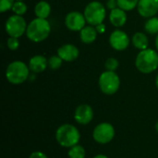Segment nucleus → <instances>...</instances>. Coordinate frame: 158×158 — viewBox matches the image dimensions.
<instances>
[{
	"label": "nucleus",
	"mask_w": 158,
	"mask_h": 158,
	"mask_svg": "<svg viewBox=\"0 0 158 158\" xmlns=\"http://www.w3.org/2000/svg\"><path fill=\"white\" fill-rule=\"evenodd\" d=\"M56 140L60 146L70 148L79 144L81 141V132L72 124H63L59 126L56 131Z\"/></svg>",
	"instance_id": "nucleus-1"
},
{
	"label": "nucleus",
	"mask_w": 158,
	"mask_h": 158,
	"mask_svg": "<svg viewBox=\"0 0 158 158\" xmlns=\"http://www.w3.org/2000/svg\"><path fill=\"white\" fill-rule=\"evenodd\" d=\"M51 26L46 19L36 18L28 25L26 34L31 41L39 43L45 40L49 36Z\"/></svg>",
	"instance_id": "nucleus-2"
},
{
	"label": "nucleus",
	"mask_w": 158,
	"mask_h": 158,
	"mask_svg": "<svg viewBox=\"0 0 158 158\" xmlns=\"http://www.w3.org/2000/svg\"><path fill=\"white\" fill-rule=\"evenodd\" d=\"M135 65L139 71L145 74L151 73L158 68V54L149 48L142 50L136 57Z\"/></svg>",
	"instance_id": "nucleus-3"
},
{
	"label": "nucleus",
	"mask_w": 158,
	"mask_h": 158,
	"mask_svg": "<svg viewBox=\"0 0 158 158\" xmlns=\"http://www.w3.org/2000/svg\"><path fill=\"white\" fill-rule=\"evenodd\" d=\"M29 67L21 61H15L8 65L6 78L12 84H20L29 78Z\"/></svg>",
	"instance_id": "nucleus-4"
},
{
	"label": "nucleus",
	"mask_w": 158,
	"mask_h": 158,
	"mask_svg": "<svg viewBox=\"0 0 158 158\" xmlns=\"http://www.w3.org/2000/svg\"><path fill=\"white\" fill-rule=\"evenodd\" d=\"M120 86V80L115 71H105L99 78V87L105 94H114Z\"/></svg>",
	"instance_id": "nucleus-5"
},
{
	"label": "nucleus",
	"mask_w": 158,
	"mask_h": 158,
	"mask_svg": "<svg viewBox=\"0 0 158 158\" xmlns=\"http://www.w3.org/2000/svg\"><path fill=\"white\" fill-rule=\"evenodd\" d=\"M83 15L89 24L96 26L104 21L106 18V9L100 2L94 1L86 6Z\"/></svg>",
	"instance_id": "nucleus-6"
},
{
	"label": "nucleus",
	"mask_w": 158,
	"mask_h": 158,
	"mask_svg": "<svg viewBox=\"0 0 158 158\" xmlns=\"http://www.w3.org/2000/svg\"><path fill=\"white\" fill-rule=\"evenodd\" d=\"M116 131L112 124L108 122H101L94 129L93 139L99 144H107L115 137Z\"/></svg>",
	"instance_id": "nucleus-7"
},
{
	"label": "nucleus",
	"mask_w": 158,
	"mask_h": 158,
	"mask_svg": "<svg viewBox=\"0 0 158 158\" xmlns=\"http://www.w3.org/2000/svg\"><path fill=\"white\" fill-rule=\"evenodd\" d=\"M27 24L22 16L13 15L6 22V31L10 37H20L27 30Z\"/></svg>",
	"instance_id": "nucleus-8"
},
{
	"label": "nucleus",
	"mask_w": 158,
	"mask_h": 158,
	"mask_svg": "<svg viewBox=\"0 0 158 158\" xmlns=\"http://www.w3.org/2000/svg\"><path fill=\"white\" fill-rule=\"evenodd\" d=\"M85 22H86V19L84 15L77 11L69 13L65 19L67 28L70 31H81L85 27Z\"/></svg>",
	"instance_id": "nucleus-9"
},
{
	"label": "nucleus",
	"mask_w": 158,
	"mask_h": 158,
	"mask_svg": "<svg viewBox=\"0 0 158 158\" xmlns=\"http://www.w3.org/2000/svg\"><path fill=\"white\" fill-rule=\"evenodd\" d=\"M94 118V110L91 106L82 104L80 105L74 112V119L81 125L89 124Z\"/></svg>",
	"instance_id": "nucleus-10"
},
{
	"label": "nucleus",
	"mask_w": 158,
	"mask_h": 158,
	"mask_svg": "<svg viewBox=\"0 0 158 158\" xmlns=\"http://www.w3.org/2000/svg\"><path fill=\"white\" fill-rule=\"evenodd\" d=\"M109 43L114 49L118 51H122L129 46L130 39L126 32L119 30H116L111 33L109 37Z\"/></svg>",
	"instance_id": "nucleus-11"
},
{
	"label": "nucleus",
	"mask_w": 158,
	"mask_h": 158,
	"mask_svg": "<svg viewBox=\"0 0 158 158\" xmlns=\"http://www.w3.org/2000/svg\"><path fill=\"white\" fill-rule=\"evenodd\" d=\"M138 12L144 18H152L158 12V0H139Z\"/></svg>",
	"instance_id": "nucleus-12"
},
{
	"label": "nucleus",
	"mask_w": 158,
	"mask_h": 158,
	"mask_svg": "<svg viewBox=\"0 0 158 158\" xmlns=\"http://www.w3.org/2000/svg\"><path fill=\"white\" fill-rule=\"evenodd\" d=\"M57 55L62 58V60L67 62H71L77 59L79 56V49L70 44H64L57 50Z\"/></svg>",
	"instance_id": "nucleus-13"
},
{
	"label": "nucleus",
	"mask_w": 158,
	"mask_h": 158,
	"mask_svg": "<svg viewBox=\"0 0 158 158\" xmlns=\"http://www.w3.org/2000/svg\"><path fill=\"white\" fill-rule=\"evenodd\" d=\"M48 65V61L43 56H34L29 62V69L34 73L43 72Z\"/></svg>",
	"instance_id": "nucleus-14"
},
{
	"label": "nucleus",
	"mask_w": 158,
	"mask_h": 158,
	"mask_svg": "<svg viewBox=\"0 0 158 158\" xmlns=\"http://www.w3.org/2000/svg\"><path fill=\"white\" fill-rule=\"evenodd\" d=\"M109 19L115 27L123 26L127 21V15L125 13V10L121 9L120 7H117L111 10L109 15Z\"/></svg>",
	"instance_id": "nucleus-15"
},
{
	"label": "nucleus",
	"mask_w": 158,
	"mask_h": 158,
	"mask_svg": "<svg viewBox=\"0 0 158 158\" xmlns=\"http://www.w3.org/2000/svg\"><path fill=\"white\" fill-rule=\"evenodd\" d=\"M80 36L81 40L84 44H92L95 41L97 37V31L92 26H87L81 31Z\"/></svg>",
	"instance_id": "nucleus-16"
},
{
	"label": "nucleus",
	"mask_w": 158,
	"mask_h": 158,
	"mask_svg": "<svg viewBox=\"0 0 158 158\" xmlns=\"http://www.w3.org/2000/svg\"><path fill=\"white\" fill-rule=\"evenodd\" d=\"M34 12L37 18L40 19H46L51 12L50 5L45 1H40L34 8Z\"/></svg>",
	"instance_id": "nucleus-17"
},
{
	"label": "nucleus",
	"mask_w": 158,
	"mask_h": 158,
	"mask_svg": "<svg viewBox=\"0 0 158 158\" xmlns=\"http://www.w3.org/2000/svg\"><path fill=\"white\" fill-rule=\"evenodd\" d=\"M132 43L136 48L140 50H144V49H147L149 41H148L147 36L144 33L136 32L132 37Z\"/></svg>",
	"instance_id": "nucleus-18"
},
{
	"label": "nucleus",
	"mask_w": 158,
	"mask_h": 158,
	"mask_svg": "<svg viewBox=\"0 0 158 158\" xmlns=\"http://www.w3.org/2000/svg\"><path fill=\"white\" fill-rule=\"evenodd\" d=\"M68 156L69 158H85L86 152H85V149L81 145L77 144L69 148L68 152Z\"/></svg>",
	"instance_id": "nucleus-19"
},
{
	"label": "nucleus",
	"mask_w": 158,
	"mask_h": 158,
	"mask_svg": "<svg viewBox=\"0 0 158 158\" xmlns=\"http://www.w3.org/2000/svg\"><path fill=\"white\" fill-rule=\"evenodd\" d=\"M144 28H145V31L150 34L158 33V18H156V17L150 18L146 21Z\"/></svg>",
	"instance_id": "nucleus-20"
},
{
	"label": "nucleus",
	"mask_w": 158,
	"mask_h": 158,
	"mask_svg": "<svg viewBox=\"0 0 158 158\" xmlns=\"http://www.w3.org/2000/svg\"><path fill=\"white\" fill-rule=\"evenodd\" d=\"M139 0H118V7L125 11H129L133 9L138 6Z\"/></svg>",
	"instance_id": "nucleus-21"
},
{
	"label": "nucleus",
	"mask_w": 158,
	"mask_h": 158,
	"mask_svg": "<svg viewBox=\"0 0 158 158\" xmlns=\"http://www.w3.org/2000/svg\"><path fill=\"white\" fill-rule=\"evenodd\" d=\"M11 9L16 15L21 16L27 11V6L22 1H16Z\"/></svg>",
	"instance_id": "nucleus-22"
},
{
	"label": "nucleus",
	"mask_w": 158,
	"mask_h": 158,
	"mask_svg": "<svg viewBox=\"0 0 158 158\" xmlns=\"http://www.w3.org/2000/svg\"><path fill=\"white\" fill-rule=\"evenodd\" d=\"M62 58L59 56H53L48 59V67L51 69H57L62 65Z\"/></svg>",
	"instance_id": "nucleus-23"
},
{
	"label": "nucleus",
	"mask_w": 158,
	"mask_h": 158,
	"mask_svg": "<svg viewBox=\"0 0 158 158\" xmlns=\"http://www.w3.org/2000/svg\"><path fill=\"white\" fill-rule=\"evenodd\" d=\"M105 66L108 71H115L118 67V61L114 57H110L106 61Z\"/></svg>",
	"instance_id": "nucleus-24"
},
{
	"label": "nucleus",
	"mask_w": 158,
	"mask_h": 158,
	"mask_svg": "<svg viewBox=\"0 0 158 158\" xmlns=\"http://www.w3.org/2000/svg\"><path fill=\"white\" fill-rule=\"evenodd\" d=\"M14 0H1V5H0V11L1 12H6L9 9L12 8L14 5Z\"/></svg>",
	"instance_id": "nucleus-25"
},
{
	"label": "nucleus",
	"mask_w": 158,
	"mask_h": 158,
	"mask_svg": "<svg viewBox=\"0 0 158 158\" xmlns=\"http://www.w3.org/2000/svg\"><path fill=\"white\" fill-rule=\"evenodd\" d=\"M19 44V42L18 38H16V37H9L8 38V40H7V46H8V48L10 50L18 49Z\"/></svg>",
	"instance_id": "nucleus-26"
},
{
	"label": "nucleus",
	"mask_w": 158,
	"mask_h": 158,
	"mask_svg": "<svg viewBox=\"0 0 158 158\" xmlns=\"http://www.w3.org/2000/svg\"><path fill=\"white\" fill-rule=\"evenodd\" d=\"M29 158H48L46 156V155L41 151H36V152H32Z\"/></svg>",
	"instance_id": "nucleus-27"
},
{
	"label": "nucleus",
	"mask_w": 158,
	"mask_h": 158,
	"mask_svg": "<svg viewBox=\"0 0 158 158\" xmlns=\"http://www.w3.org/2000/svg\"><path fill=\"white\" fill-rule=\"evenodd\" d=\"M118 0H108L107 3H106V6L110 9V10H113L115 8H117L118 6Z\"/></svg>",
	"instance_id": "nucleus-28"
},
{
	"label": "nucleus",
	"mask_w": 158,
	"mask_h": 158,
	"mask_svg": "<svg viewBox=\"0 0 158 158\" xmlns=\"http://www.w3.org/2000/svg\"><path fill=\"white\" fill-rule=\"evenodd\" d=\"M95 29H96L97 32H99V33H103V32H105V31H106V26H105L103 23H101V24L96 25V26H95Z\"/></svg>",
	"instance_id": "nucleus-29"
},
{
	"label": "nucleus",
	"mask_w": 158,
	"mask_h": 158,
	"mask_svg": "<svg viewBox=\"0 0 158 158\" xmlns=\"http://www.w3.org/2000/svg\"><path fill=\"white\" fill-rule=\"evenodd\" d=\"M94 158H109L108 156H106V155H97L95 156Z\"/></svg>",
	"instance_id": "nucleus-30"
},
{
	"label": "nucleus",
	"mask_w": 158,
	"mask_h": 158,
	"mask_svg": "<svg viewBox=\"0 0 158 158\" xmlns=\"http://www.w3.org/2000/svg\"><path fill=\"white\" fill-rule=\"evenodd\" d=\"M156 48H157L158 50V35L157 37H156Z\"/></svg>",
	"instance_id": "nucleus-31"
},
{
	"label": "nucleus",
	"mask_w": 158,
	"mask_h": 158,
	"mask_svg": "<svg viewBox=\"0 0 158 158\" xmlns=\"http://www.w3.org/2000/svg\"><path fill=\"white\" fill-rule=\"evenodd\" d=\"M156 87H157L158 89V75L157 77H156Z\"/></svg>",
	"instance_id": "nucleus-32"
},
{
	"label": "nucleus",
	"mask_w": 158,
	"mask_h": 158,
	"mask_svg": "<svg viewBox=\"0 0 158 158\" xmlns=\"http://www.w3.org/2000/svg\"><path fill=\"white\" fill-rule=\"evenodd\" d=\"M156 131L158 132V121L156 122Z\"/></svg>",
	"instance_id": "nucleus-33"
},
{
	"label": "nucleus",
	"mask_w": 158,
	"mask_h": 158,
	"mask_svg": "<svg viewBox=\"0 0 158 158\" xmlns=\"http://www.w3.org/2000/svg\"><path fill=\"white\" fill-rule=\"evenodd\" d=\"M17 1H22V0H17Z\"/></svg>",
	"instance_id": "nucleus-34"
}]
</instances>
